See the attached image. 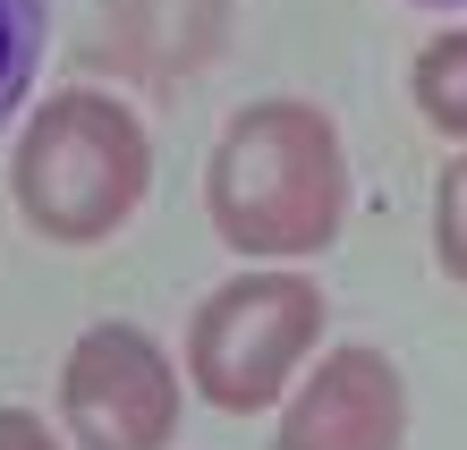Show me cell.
Segmentation results:
<instances>
[{"label": "cell", "mask_w": 467, "mask_h": 450, "mask_svg": "<svg viewBox=\"0 0 467 450\" xmlns=\"http://www.w3.org/2000/svg\"><path fill=\"white\" fill-rule=\"evenodd\" d=\"M408 442V374L382 340L315 349V365L272 408V450H400Z\"/></svg>", "instance_id": "5b68a950"}, {"label": "cell", "mask_w": 467, "mask_h": 450, "mask_svg": "<svg viewBox=\"0 0 467 450\" xmlns=\"http://www.w3.org/2000/svg\"><path fill=\"white\" fill-rule=\"evenodd\" d=\"M43 43H51V0H0V128L26 110V94H35Z\"/></svg>", "instance_id": "52a82bcc"}, {"label": "cell", "mask_w": 467, "mask_h": 450, "mask_svg": "<svg viewBox=\"0 0 467 450\" xmlns=\"http://www.w3.org/2000/svg\"><path fill=\"white\" fill-rule=\"evenodd\" d=\"M348 145L332 110L306 94L238 102L204 162V213L213 238L238 264H315L348 230Z\"/></svg>", "instance_id": "6da1fadb"}, {"label": "cell", "mask_w": 467, "mask_h": 450, "mask_svg": "<svg viewBox=\"0 0 467 450\" xmlns=\"http://www.w3.org/2000/svg\"><path fill=\"white\" fill-rule=\"evenodd\" d=\"M0 450H68V434L43 425L35 408H0Z\"/></svg>", "instance_id": "9c48e42d"}, {"label": "cell", "mask_w": 467, "mask_h": 450, "mask_svg": "<svg viewBox=\"0 0 467 450\" xmlns=\"http://www.w3.org/2000/svg\"><path fill=\"white\" fill-rule=\"evenodd\" d=\"M408 102L433 136H467V17L442 26L417 60H408Z\"/></svg>", "instance_id": "8992f818"}, {"label": "cell", "mask_w": 467, "mask_h": 450, "mask_svg": "<svg viewBox=\"0 0 467 450\" xmlns=\"http://www.w3.org/2000/svg\"><path fill=\"white\" fill-rule=\"evenodd\" d=\"M187 416V374L145 323H86L60 357V434L68 450H171Z\"/></svg>", "instance_id": "277c9868"}, {"label": "cell", "mask_w": 467, "mask_h": 450, "mask_svg": "<svg viewBox=\"0 0 467 450\" xmlns=\"http://www.w3.org/2000/svg\"><path fill=\"white\" fill-rule=\"evenodd\" d=\"M433 264H442L451 289H467V145L433 179Z\"/></svg>", "instance_id": "ba28073f"}, {"label": "cell", "mask_w": 467, "mask_h": 450, "mask_svg": "<svg viewBox=\"0 0 467 450\" xmlns=\"http://www.w3.org/2000/svg\"><path fill=\"white\" fill-rule=\"evenodd\" d=\"M408 9H467V0H408Z\"/></svg>", "instance_id": "30bf717a"}, {"label": "cell", "mask_w": 467, "mask_h": 450, "mask_svg": "<svg viewBox=\"0 0 467 450\" xmlns=\"http://www.w3.org/2000/svg\"><path fill=\"white\" fill-rule=\"evenodd\" d=\"M153 195V128L111 86H60L9 145V204L43 246H102Z\"/></svg>", "instance_id": "7a4b0ae2"}, {"label": "cell", "mask_w": 467, "mask_h": 450, "mask_svg": "<svg viewBox=\"0 0 467 450\" xmlns=\"http://www.w3.org/2000/svg\"><path fill=\"white\" fill-rule=\"evenodd\" d=\"M323 289L306 272H230L222 289L196 298L187 315V340H179V374L204 408L222 416H255V408H281L289 382L315 365V340H323Z\"/></svg>", "instance_id": "3957f363"}]
</instances>
